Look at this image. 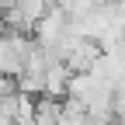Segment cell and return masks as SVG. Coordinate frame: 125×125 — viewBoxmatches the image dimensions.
I'll use <instances>...</instances> for the list:
<instances>
[{
	"instance_id": "6da1fadb",
	"label": "cell",
	"mask_w": 125,
	"mask_h": 125,
	"mask_svg": "<svg viewBox=\"0 0 125 125\" xmlns=\"http://www.w3.org/2000/svg\"><path fill=\"white\" fill-rule=\"evenodd\" d=\"M31 45L35 38L31 35H21V31H0V76H7V80H18L24 73V59L31 52Z\"/></svg>"
},
{
	"instance_id": "7a4b0ae2",
	"label": "cell",
	"mask_w": 125,
	"mask_h": 125,
	"mask_svg": "<svg viewBox=\"0 0 125 125\" xmlns=\"http://www.w3.org/2000/svg\"><path fill=\"white\" fill-rule=\"evenodd\" d=\"M66 38H70V14L62 10V7H49L45 10V18L38 21V28H35V42L42 45L45 52H52L56 59H59V52H62V45H66Z\"/></svg>"
},
{
	"instance_id": "3957f363",
	"label": "cell",
	"mask_w": 125,
	"mask_h": 125,
	"mask_svg": "<svg viewBox=\"0 0 125 125\" xmlns=\"http://www.w3.org/2000/svg\"><path fill=\"white\" fill-rule=\"evenodd\" d=\"M70 70L66 62H52L49 70H45V83H42V97H52V101H62L70 90Z\"/></svg>"
},
{
	"instance_id": "277c9868",
	"label": "cell",
	"mask_w": 125,
	"mask_h": 125,
	"mask_svg": "<svg viewBox=\"0 0 125 125\" xmlns=\"http://www.w3.org/2000/svg\"><path fill=\"white\" fill-rule=\"evenodd\" d=\"M31 125H62V101L38 97V104H35V122H31Z\"/></svg>"
},
{
	"instance_id": "5b68a950",
	"label": "cell",
	"mask_w": 125,
	"mask_h": 125,
	"mask_svg": "<svg viewBox=\"0 0 125 125\" xmlns=\"http://www.w3.org/2000/svg\"><path fill=\"white\" fill-rule=\"evenodd\" d=\"M10 90H14V83L7 80V76H0V97H4V94H10Z\"/></svg>"
},
{
	"instance_id": "8992f818",
	"label": "cell",
	"mask_w": 125,
	"mask_h": 125,
	"mask_svg": "<svg viewBox=\"0 0 125 125\" xmlns=\"http://www.w3.org/2000/svg\"><path fill=\"white\" fill-rule=\"evenodd\" d=\"M14 4H18V0H14Z\"/></svg>"
}]
</instances>
